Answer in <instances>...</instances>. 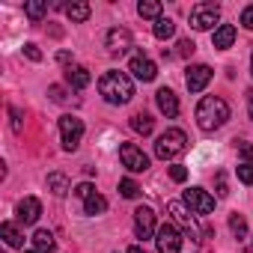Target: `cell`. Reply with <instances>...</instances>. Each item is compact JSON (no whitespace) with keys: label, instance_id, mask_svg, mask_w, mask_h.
<instances>
[{"label":"cell","instance_id":"obj_1","mask_svg":"<svg viewBox=\"0 0 253 253\" xmlns=\"http://www.w3.org/2000/svg\"><path fill=\"white\" fill-rule=\"evenodd\" d=\"M98 92L107 104H128L134 98V84L125 72H104L98 81Z\"/></svg>","mask_w":253,"mask_h":253},{"label":"cell","instance_id":"obj_2","mask_svg":"<svg viewBox=\"0 0 253 253\" xmlns=\"http://www.w3.org/2000/svg\"><path fill=\"white\" fill-rule=\"evenodd\" d=\"M226 119H229V104L220 95L200 98V104H197V125H200L203 131L220 128V125H226Z\"/></svg>","mask_w":253,"mask_h":253},{"label":"cell","instance_id":"obj_3","mask_svg":"<svg viewBox=\"0 0 253 253\" xmlns=\"http://www.w3.org/2000/svg\"><path fill=\"white\" fill-rule=\"evenodd\" d=\"M185 143H188V137H185L182 128H167V131L155 140V155H158L161 161H170V158H176V155L185 152Z\"/></svg>","mask_w":253,"mask_h":253},{"label":"cell","instance_id":"obj_4","mask_svg":"<svg viewBox=\"0 0 253 253\" xmlns=\"http://www.w3.org/2000/svg\"><path fill=\"white\" fill-rule=\"evenodd\" d=\"M60 137H63V149L66 152H75L81 146V137H84V122L72 113L60 116Z\"/></svg>","mask_w":253,"mask_h":253},{"label":"cell","instance_id":"obj_5","mask_svg":"<svg viewBox=\"0 0 253 253\" xmlns=\"http://www.w3.org/2000/svg\"><path fill=\"white\" fill-rule=\"evenodd\" d=\"M155 244H158V253H179L182 250V232L176 229V223L167 220L164 226H158Z\"/></svg>","mask_w":253,"mask_h":253},{"label":"cell","instance_id":"obj_6","mask_svg":"<svg viewBox=\"0 0 253 253\" xmlns=\"http://www.w3.org/2000/svg\"><path fill=\"white\" fill-rule=\"evenodd\" d=\"M220 18V9L214 3H197L191 9V27L194 30H211Z\"/></svg>","mask_w":253,"mask_h":253},{"label":"cell","instance_id":"obj_7","mask_svg":"<svg viewBox=\"0 0 253 253\" xmlns=\"http://www.w3.org/2000/svg\"><path fill=\"white\" fill-rule=\"evenodd\" d=\"M119 161L128 167L131 173H143V170L149 167L146 152H143V149H137L134 143H122V146H119Z\"/></svg>","mask_w":253,"mask_h":253},{"label":"cell","instance_id":"obj_8","mask_svg":"<svg viewBox=\"0 0 253 253\" xmlns=\"http://www.w3.org/2000/svg\"><path fill=\"white\" fill-rule=\"evenodd\" d=\"M185 203H188L191 211H197V214H209V211H214V197L206 194L203 188H188V191H185Z\"/></svg>","mask_w":253,"mask_h":253},{"label":"cell","instance_id":"obj_9","mask_svg":"<svg viewBox=\"0 0 253 253\" xmlns=\"http://www.w3.org/2000/svg\"><path fill=\"white\" fill-rule=\"evenodd\" d=\"M134 232H137V238H152L158 229H155V211L149 209V206H140L137 211H134Z\"/></svg>","mask_w":253,"mask_h":253},{"label":"cell","instance_id":"obj_10","mask_svg":"<svg viewBox=\"0 0 253 253\" xmlns=\"http://www.w3.org/2000/svg\"><path fill=\"white\" fill-rule=\"evenodd\" d=\"M128 72H131L137 81H143V84L155 81V75H158L155 63H152L149 57H143V54H134V57H131V63H128Z\"/></svg>","mask_w":253,"mask_h":253},{"label":"cell","instance_id":"obj_11","mask_svg":"<svg viewBox=\"0 0 253 253\" xmlns=\"http://www.w3.org/2000/svg\"><path fill=\"white\" fill-rule=\"evenodd\" d=\"M167 211L173 214L176 223H182V226L188 229V235H191L194 241H200V232H197V226H194V217H191V211H188L179 200H170V203H167Z\"/></svg>","mask_w":253,"mask_h":253},{"label":"cell","instance_id":"obj_12","mask_svg":"<svg viewBox=\"0 0 253 253\" xmlns=\"http://www.w3.org/2000/svg\"><path fill=\"white\" fill-rule=\"evenodd\" d=\"M104 45H107L110 54H122V51H128V48H131V33L125 30V27H113V30H107Z\"/></svg>","mask_w":253,"mask_h":253},{"label":"cell","instance_id":"obj_13","mask_svg":"<svg viewBox=\"0 0 253 253\" xmlns=\"http://www.w3.org/2000/svg\"><path fill=\"white\" fill-rule=\"evenodd\" d=\"M209 81H211V69L209 66H191L188 69V78H185V84H188V89L191 92H203L206 86H209Z\"/></svg>","mask_w":253,"mask_h":253},{"label":"cell","instance_id":"obj_14","mask_svg":"<svg viewBox=\"0 0 253 253\" xmlns=\"http://www.w3.org/2000/svg\"><path fill=\"white\" fill-rule=\"evenodd\" d=\"M155 101H158V110L164 113V116H179V98H176V92L173 89H167V86H161L158 92H155Z\"/></svg>","mask_w":253,"mask_h":253},{"label":"cell","instance_id":"obj_15","mask_svg":"<svg viewBox=\"0 0 253 253\" xmlns=\"http://www.w3.org/2000/svg\"><path fill=\"white\" fill-rule=\"evenodd\" d=\"M39 214H42V203H39L36 197H24V200L18 203V220H21V223H36Z\"/></svg>","mask_w":253,"mask_h":253},{"label":"cell","instance_id":"obj_16","mask_svg":"<svg viewBox=\"0 0 253 253\" xmlns=\"http://www.w3.org/2000/svg\"><path fill=\"white\" fill-rule=\"evenodd\" d=\"M232 42H235V27H232V24H220V27L211 33V45H214L217 51L232 48Z\"/></svg>","mask_w":253,"mask_h":253},{"label":"cell","instance_id":"obj_17","mask_svg":"<svg viewBox=\"0 0 253 253\" xmlns=\"http://www.w3.org/2000/svg\"><path fill=\"white\" fill-rule=\"evenodd\" d=\"M89 72L84 69V66H72L69 72H66V84L69 86H75V89H84V86H89Z\"/></svg>","mask_w":253,"mask_h":253},{"label":"cell","instance_id":"obj_18","mask_svg":"<svg viewBox=\"0 0 253 253\" xmlns=\"http://www.w3.org/2000/svg\"><path fill=\"white\" fill-rule=\"evenodd\" d=\"M33 247H36L39 253H54L57 241H54V235H51L48 229H36V235H33Z\"/></svg>","mask_w":253,"mask_h":253},{"label":"cell","instance_id":"obj_19","mask_svg":"<svg viewBox=\"0 0 253 253\" xmlns=\"http://www.w3.org/2000/svg\"><path fill=\"white\" fill-rule=\"evenodd\" d=\"M131 128L146 137V134H152V128H155V119H152L149 113H134V116H131Z\"/></svg>","mask_w":253,"mask_h":253},{"label":"cell","instance_id":"obj_20","mask_svg":"<svg viewBox=\"0 0 253 253\" xmlns=\"http://www.w3.org/2000/svg\"><path fill=\"white\" fill-rule=\"evenodd\" d=\"M45 12H48V3H45V0H30V3H24V15H27L33 24H39V21L45 18Z\"/></svg>","mask_w":253,"mask_h":253},{"label":"cell","instance_id":"obj_21","mask_svg":"<svg viewBox=\"0 0 253 253\" xmlns=\"http://www.w3.org/2000/svg\"><path fill=\"white\" fill-rule=\"evenodd\" d=\"M0 235L6 238V244H9V247H24V235H21V232H18V226H15V223H9V220L0 226Z\"/></svg>","mask_w":253,"mask_h":253},{"label":"cell","instance_id":"obj_22","mask_svg":"<svg viewBox=\"0 0 253 253\" xmlns=\"http://www.w3.org/2000/svg\"><path fill=\"white\" fill-rule=\"evenodd\" d=\"M48 191H51L54 197H66V194H69V179H66L63 173H51V176H48Z\"/></svg>","mask_w":253,"mask_h":253},{"label":"cell","instance_id":"obj_23","mask_svg":"<svg viewBox=\"0 0 253 253\" xmlns=\"http://www.w3.org/2000/svg\"><path fill=\"white\" fill-rule=\"evenodd\" d=\"M107 211V200L101 197V194H92L89 200H84V214H104Z\"/></svg>","mask_w":253,"mask_h":253},{"label":"cell","instance_id":"obj_24","mask_svg":"<svg viewBox=\"0 0 253 253\" xmlns=\"http://www.w3.org/2000/svg\"><path fill=\"white\" fill-rule=\"evenodd\" d=\"M89 12H92V9H89V3H69V6H66V15H69L75 24L86 21V18H89Z\"/></svg>","mask_w":253,"mask_h":253},{"label":"cell","instance_id":"obj_25","mask_svg":"<svg viewBox=\"0 0 253 253\" xmlns=\"http://www.w3.org/2000/svg\"><path fill=\"white\" fill-rule=\"evenodd\" d=\"M152 33H155V39H170V36L176 33V24H173L170 18H158L155 27H152Z\"/></svg>","mask_w":253,"mask_h":253},{"label":"cell","instance_id":"obj_26","mask_svg":"<svg viewBox=\"0 0 253 253\" xmlns=\"http://www.w3.org/2000/svg\"><path fill=\"white\" fill-rule=\"evenodd\" d=\"M137 12H140V18H161V3L158 0H143V3L137 6Z\"/></svg>","mask_w":253,"mask_h":253},{"label":"cell","instance_id":"obj_27","mask_svg":"<svg viewBox=\"0 0 253 253\" xmlns=\"http://www.w3.org/2000/svg\"><path fill=\"white\" fill-rule=\"evenodd\" d=\"M119 191H122V197H128V200L140 197V185H137L134 179H122V182H119Z\"/></svg>","mask_w":253,"mask_h":253},{"label":"cell","instance_id":"obj_28","mask_svg":"<svg viewBox=\"0 0 253 253\" xmlns=\"http://www.w3.org/2000/svg\"><path fill=\"white\" fill-rule=\"evenodd\" d=\"M229 229H232L235 238H244V235H247V220H244L241 214H232V217H229Z\"/></svg>","mask_w":253,"mask_h":253},{"label":"cell","instance_id":"obj_29","mask_svg":"<svg viewBox=\"0 0 253 253\" xmlns=\"http://www.w3.org/2000/svg\"><path fill=\"white\" fill-rule=\"evenodd\" d=\"M238 179L244 182V185H253V164H238Z\"/></svg>","mask_w":253,"mask_h":253},{"label":"cell","instance_id":"obj_30","mask_svg":"<svg viewBox=\"0 0 253 253\" xmlns=\"http://www.w3.org/2000/svg\"><path fill=\"white\" fill-rule=\"evenodd\" d=\"M194 48H197V45H194L191 39H182V42L176 45V54H179V57H191V54H194Z\"/></svg>","mask_w":253,"mask_h":253},{"label":"cell","instance_id":"obj_31","mask_svg":"<svg viewBox=\"0 0 253 253\" xmlns=\"http://www.w3.org/2000/svg\"><path fill=\"white\" fill-rule=\"evenodd\" d=\"M75 194H78V197H81V200H89V197H92V194H95V188H92V185H89V182H81V185H78V188H75Z\"/></svg>","mask_w":253,"mask_h":253},{"label":"cell","instance_id":"obj_32","mask_svg":"<svg viewBox=\"0 0 253 253\" xmlns=\"http://www.w3.org/2000/svg\"><path fill=\"white\" fill-rule=\"evenodd\" d=\"M238 155H241L247 164H253V143H247V140H244V143H238Z\"/></svg>","mask_w":253,"mask_h":253},{"label":"cell","instance_id":"obj_33","mask_svg":"<svg viewBox=\"0 0 253 253\" xmlns=\"http://www.w3.org/2000/svg\"><path fill=\"white\" fill-rule=\"evenodd\" d=\"M170 179H173V182H185V179H188V170H185L182 164H176V167H170Z\"/></svg>","mask_w":253,"mask_h":253},{"label":"cell","instance_id":"obj_34","mask_svg":"<svg viewBox=\"0 0 253 253\" xmlns=\"http://www.w3.org/2000/svg\"><path fill=\"white\" fill-rule=\"evenodd\" d=\"M24 54H27V57L33 60V63H39V60H42V51H39V48H36L33 42H27V45H24Z\"/></svg>","mask_w":253,"mask_h":253},{"label":"cell","instance_id":"obj_35","mask_svg":"<svg viewBox=\"0 0 253 253\" xmlns=\"http://www.w3.org/2000/svg\"><path fill=\"white\" fill-rule=\"evenodd\" d=\"M241 24H244L247 30H253V6H244V12H241Z\"/></svg>","mask_w":253,"mask_h":253},{"label":"cell","instance_id":"obj_36","mask_svg":"<svg viewBox=\"0 0 253 253\" xmlns=\"http://www.w3.org/2000/svg\"><path fill=\"white\" fill-rule=\"evenodd\" d=\"M9 116H12V128L21 131V110L18 107H9Z\"/></svg>","mask_w":253,"mask_h":253},{"label":"cell","instance_id":"obj_37","mask_svg":"<svg viewBox=\"0 0 253 253\" xmlns=\"http://www.w3.org/2000/svg\"><path fill=\"white\" fill-rule=\"evenodd\" d=\"M48 95H51L54 101H66V92H63V86H51V89H48Z\"/></svg>","mask_w":253,"mask_h":253},{"label":"cell","instance_id":"obj_38","mask_svg":"<svg viewBox=\"0 0 253 253\" xmlns=\"http://www.w3.org/2000/svg\"><path fill=\"white\" fill-rule=\"evenodd\" d=\"M229 191H226V176L223 173H217V197H226Z\"/></svg>","mask_w":253,"mask_h":253},{"label":"cell","instance_id":"obj_39","mask_svg":"<svg viewBox=\"0 0 253 253\" xmlns=\"http://www.w3.org/2000/svg\"><path fill=\"white\" fill-rule=\"evenodd\" d=\"M247 113H250V119H253V89L247 92Z\"/></svg>","mask_w":253,"mask_h":253},{"label":"cell","instance_id":"obj_40","mask_svg":"<svg viewBox=\"0 0 253 253\" xmlns=\"http://www.w3.org/2000/svg\"><path fill=\"white\" fill-rule=\"evenodd\" d=\"M57 60H60V63H69V60H72V54H69V51H60V54H57Z\"/></svg>","mask_w":253,"mask_h":253},{"label":"cell","instance_id":"obj_41","mask_svg":"<svg viewBox=\"0 0 253 253\" xmlns=\"http://www.w3.org/2000/svg\"><path fill=\"white\" fill-rule=\"evenodd\" d=\"M128 253H146V250H143V247H137V244H134V247H128Z\"/></svg>","mask_w":253,"mask_h":253},{"label":"cell","instance_id":"obj_42","mask_svg":"<svg viewBox=\"0 0 253 253\" xmlns=\"http://www.w3.org/2000/svg\"><path fill=\"white\" fill-rule=\"evenodd\" d=\"M250 72H253V57H250Z\"/></svg>","mask_w":253,"mask_h":253},{"label":"cell","instance_id":"obj_43","mask_svg":"<svg viewBox=\"0 0 253 253\" xmlns=\"http://www.w3.org/2000/svg\"><path fill=\"white\" fill-rule=\"evenodd\" d=\"M27 253H39V250H27Z\"/></svg>","mask_w":253,"mask_h":253}]
</instances>
